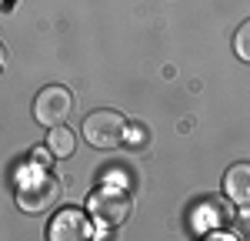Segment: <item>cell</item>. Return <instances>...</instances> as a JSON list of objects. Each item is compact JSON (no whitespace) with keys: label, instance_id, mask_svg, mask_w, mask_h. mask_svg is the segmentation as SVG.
<instances>
[{"label":"cell","instance_id":"obj_1","mask_svg":"<svg viewBox=\"0 0 250 241\" xmlns=\"http://www.w3.org/2000/svg\"><path fill=\"white\" fill-rule=\"evenodd\" d=\"M57 198H60V181L47 171H30L17 184V204L27 215H40V211L54 208Z\"/></svg>","mask_w":250,"mask_h":241},{"label":"cell","instance_id":"obj_2","mask_svg":"<svg viewBox=\"0 0 250 241\" xmlns=\"http://www.w3.org/2000/svg\"><path fill=\"white\" fill-rule=\"evenodd\" d=\"M83 138L100 151H110L127 141V118L120 111H94L83 120Z\"/></svg>","mask_w":250,"mask_h":241},{"label":"cell","instance_id":"obj_3","mask_svg":"<svg viewBox=\"0 0 250 241\" xmlns=\"http://www.w3.org/2000/svg\"><path fill=\"white\" fill-rule=\"evenodd\" d=\"M130 208H134V201L127 198L124 191H117V188H100L87 201V211L94 215V221L100 228H120L124 221L130 218Z\"/></svg>","mask_w":250,"mask_h":241},{"label":"cell","instance_id":"obj_4","mask_svg":"<svg viewBox=\"0 0 250 241\" xmlns=\"http://www.w3.org/2000/svg\"><path fill=\"white\" fill-rule=\"evenodd\" d=\"M70 111H74V94L67 91V87H60V84H54V87H43L37 97H34V118H37V124H50V127H57V124H63V120L70 118Z\"/></svg>","mask_w":250,"mask_h":241},{"label":"cell","instance_id":"obj_5","mask_svg":"<svg viewBox=\"0 0 250 241\" xmlns=\"http://www.w3.org/2000/svg\"><path fill=\"white\" fill-rule=\"evenodd\" d=\"M47 238L50 241H83V238H90V224H87V218L80 211L67 208V211H60L57 218L50 221Z\"/></svg>","mask_w":250,"mask_h":241},{"label":"cell","instance_id":"obj_6","mask_svg":"<svg viewBox=\"0 0 250 241\" xmlns=\"http://www.w3.org/2000/svg\"><path fill=\"white\" fill-rule=\"evenodd\" d=\"M224 194L233 201V204H250V161H237L227 168L224 174Z\"/></svg>","mask_w":250,"mask_h":241},{"label":"cell","instance_id":"obj_7","mask_svg":"<svg viewBox=\"0 0 250 241\" xmlns=\"http://www.w3.org/2000/svg\"><path fill=\"white\" fill-rule=\"evenodd\" d=\"M47 151L54 154V158H70L74 151H77V138H74V131L70 127H50V134H47Z\"/></svg>","mask_w":250,"mask_h":241},{"label":"cell","instance_id":"obj_8","mask_svg":"<svg viewBox=\"0 0 250 241\" xmlns=\"http://www.w3.org/2000/svg\"><path fill=\"white\" fill-rule=\"evenodd\" d=\"M233 50H237V57H240V60H247V64H250V20L237 27V34H233Z\"/></svg>","mask_w":250,"mask_h":241},{"label":"cell","instance_id":"obj_9","mask_svg":"<svg viewBox=\"0 0 250 241\" xmlns=\"http://www.w3.org/2000/svg\"><path fill=\"white\" fill-rule=\"evenodd\" d=\"M197 218H210V221H224L227 218V215H224V211H220V201H204V208H200V215H197Z\"/></svg>","mask_w":250,"mask_h":241},{"label":"cell","instance_id":"obj_10","mask_svg":"<svg viewBox=\"0 0 250 241\" xmlns=\"http://www.w3.org/2000/svg\"><path fill=\"white\" fill-rule=\"evenodd\" d=\"M127 131H130V124H127ZM130 141L140 144V141H144V127H134V131H130Z\"/></svg>","mask_w":250,"mask_h":241},{"label":"cell","instance_id":"obj_11","mask_svg":"<svg viewBox=\"0 0 250 241\" xmlns=\"http://www.w3.org/2000/svg\"><path fill=\"white\" fill-rule=\"evenodd\" d=\"M14 7H17V0H3V3H0V10H3V14H10Z\"/></svg>","mask_w":250,"mask_h":241},{"label":"cell","instance_id":"obj_12","mask_svg":"<svg viewBox=\"0 0 250 241\" xmlns=\"http://www.w3.org/2000/svg\"><path fill=\"white\" fill-rule=\"evenodd\" d=\"M7 71V50H3V44H0V74Z\"/></svg>","mask_w":250,"mask_h":241}]
</instances>
